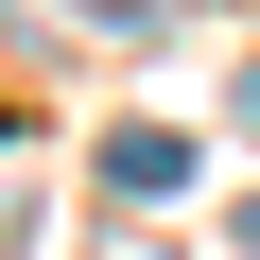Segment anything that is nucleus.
<instances>
[{
  "mask_svg": "<svg viewBox=\"0 0 260 260\" xmlns=\"http://www.w3.org/2000/svg\"><path fill=\"white\" fill-rule=\"evenodd\" d=\"M104 191H139V208L191 191V139H174V121H121V139H104Z\"/></svg>",
  "mask_w": 260,
  "mask_h": 260,
  "instance_id": "obj_1",
  "label": "nucleus"
},
{
  "mask_svg": "<svg viewBox=\"0 0 260 260\" xmlns=\"http://www.w3.org/2000/svg\"><path fill=\"white\" fill-rule=\"evenodd\" d=\"M70 18H104V35H156V0H70Z\"/></svg>",
  "mask_w": 260,
  "mask_h": 260,
  "instance_id": "obj_2",
  "label": "nucleus"
},
{
  "mask_svg": "<svg viewBox=\"0 0 260 260\" xmlns=\"http://www.w3.org/2000/svg\"><path fill=\"white\" fill-rule=\"evenodd\" d=\"M243 139H260V70H243Z\"/></svg>",
  "mask_w": 260,
  "mask_h": 260,
  "instance_id": "obj_3",
  "label": "nucleus"
},
{
  "mask_svg": "<svg viewBox=\"0 0 260 260\" xmlns=\"http://www.w3.org/2000/svg\"><path fill=\"white\" fill-rule=\"evenodd\" d=\"M243 260H260V208H243Z\"/></svg>",
  "mask_w": 260,
  "mask_h": 260,
  "instance_id": "obj_4",
  "label": "nucleus"
}]
</instances>
